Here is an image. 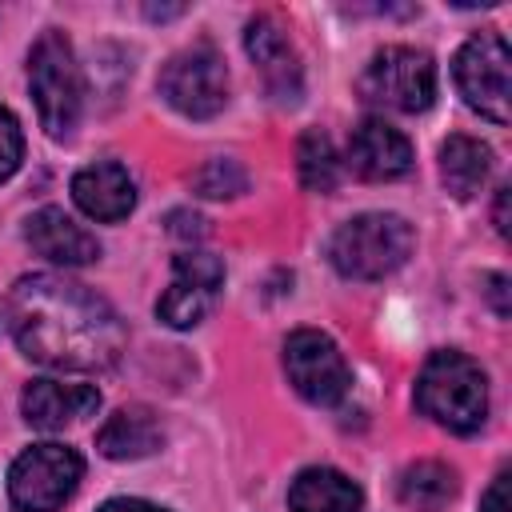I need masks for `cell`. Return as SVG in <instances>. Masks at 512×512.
I'll use <instances>...</instances> for the list:
<instances>
[{"label":"cell","instance_id":"8","mask_svg":"<svg viewBox=\"0 0 512 512\" xmlns=\"http://www.w3.org/2000/svg\"><path fill=\"white\" fill-rule=\"evenodd\" d=\"M160 96L188 120H208L228 104V68L212 44H192L176 52L156 80Z\"/></svg>","mask_w":512,"mask_h":512},{"label":"cell","instance_id":"4","mask_svg":"<svg viewBox=\"0 0 512 512\" xmlns=\"http://www.w3.org/2000/svg\"><path fill=\"white\" fill-rule=\"evenodd\" d=\"M28 88H32V100H36V112H40V124L48 128V136H56V140L68 136L80 120L84 84H80V68H76V56H72V44L64 40V32H44L32 44Z\"/></svg>","mask_w":512,"mask_h":512},{"label":"cell","instance_id":"2","mask_svg":"<svg viewBox=\"0 0 512 512\" xmlns=\"http://www.w3.org/2000/svg\"><path fill=\"white\" fill-rule=\"evenodd\" d=\"M416 404L452 432H476L488 416V380L472 356L432 352L416 380Z\"/></svg>","mask_w":512,"mask_h":512},{"label":"cell","instance_id":"5","mask_svg":"<svg viewBox=\"0 0 512 512\" xmlns=\"http://www.w3.org/2000/svg\"><path fill=\"white\" fill-rule=\"evenodd\" d=\"M360 96L392 112H424L436 96V64L420 48H380L360 76Z\"/></svg>","mask_w":512,"mask_h":512},{"label":"cell","instance_id":"22","mask_svg":"<svg viewBox=\"0 0 512 512\" xmlns=\"http://www.w3.org/2000/svg\"><path fill=\"white\" fill-rule=\"evenodd\" d=\"M20 156H24L20 124H16V116L8 108H0V180H8L20 168Z\"/></svg>","mask_w":512,"mask_h":512},{"label":"cell","instance_id":"24","mask_svg":"<svg viewBox=\"0 0 512 512\" xmlns=\"http://www.w3.org/2000/svg\"><path fill=\"white\" fill-rule=\"evenodd\" d=\"M96 512H168V508H156V504H148V500H132V496H120V500H108V504H100Z\"/></svg>","mask_w":512,"mask_h":512},{"label":"cell","instance_id":"14","mask_svg":"<svg viewBox=\"0 0 512 512\" xmlns=\"http://www.w3.org/2000/svg\"><path fill=\"white\" fill-rule=\"evenodd\" d=\"M20 408H24V420L32 428H64V424H76L84 416H92L100 408V392L92 384H72V380H32L20 396Z\"/></svg>","mask_w":512,"mask_h":512},{"label":"cell","instance_id":"23","mask_svg":"<svg viewBox=\"0 0 512 512\" xmlns=\"http://www.w3.org/2000/svg\"><path fill=\"white\" fill-rule=\"evenodd\" d=\"M480 512H512L508 508V472H496V480L480 496Z\"/></svg>","mask_w":512,"mask_h":512},{"label":"cell","instance_id":"10","mask_svg":"<svg viewBox=\"0 0 512 512\" xmlns=\"http://www.w3.org/2000/svg\"><path fill=\"white\" fill-rule=\"evenodd\" d=\"M224 284V264L212 252H180L172 260V284L156 300V316L172 328H192L200 324Z\"/></svg>","mask_w":512,"mask_h":512},{"label":"cell","instance_id":"18","mask_svg":"<svg viewBox=\"0 0 512 512\" xmlns=\"http://www.w3.org/2000/svg\"><path fill=\"white\" fill-rule=\"evenodd\" d=\"M492 172V152L488 144L472 140V136H448L440 144V180L456 200H468L472 192H480V184Z\"/></svg>","mask_w":512,"mask_h":512},{"label":"cell","instance_id":"1","mask_svg":"<svg viewBox=\"0 0 512 512\" xmlns=\"http://www.w3.org/2000/svg\"><path fill=\"white\" fill-rule=\"evenodd\" d=\"M12 340L36 364L64 372L112 368L124 348L120 316L92 288L64 276H24L4 304Z\"/></svg>","mask_w":512,"mask_h":512},{"label":"cell","instance_id":"19","mask_svg":"<svg viewBox=\"0 0 512 512\" xmlns=\"http://www.w3.org/2000/svg\"><path fill=\"white\" fill-rule=\"evenodd\" d=\"M456 496V472L440 460H416L400 472V500L416 512H436Z\"/></svg>","mask_w":512,"mask_h":512},{"label":"cell","instance_id":"25","mask_svg":"<svg viewBox=\"0 0 512 512\" xmlns=\"http://www.w3.org/2000/svg\"><path fill=\"white\" fill-rule=\"evenodd\" d=\"M200 224H204L200 216H188V212H172V232H176V236H192V240H196V236H204V228H200Z\"/></svg>","mask_w":512,"mask_h":512},{"label":"cell","instance_id":"15","mask_svg":"<svg viewBox=\"0 0 512 512\" xmlns=\"http://www.w3.org/2000/svg\"><path fill=\"white\" fill-rule=\"evenodd\" d=\"M72 200L80 204L84 216L116 224V220H124L132 212L136 184H132V176L120 164L104 160V164H88V168H80L72 176Z\"/></svg>","mask_w":512,"mask_h":512},{"label":"cell","instance_id":"26","mask_svg":"<svg viewBox=\"0 0 512 512\" xmlns=\"http://www.w3.org/2000/svg\"><path fill=\"white\" fill-rule=\"evenodd\" d=\"M508 192H512L508 184L496 188V232H500V236H508Z\"/></svg>","mask_w":512,"mask_h":512},{"label":"cell","instance_id":"21","mask_svg":"<svg viewBox=\"0 0 512 512\" xmlns=\"http://www.w3.org/2000/svg\"><path fill=\"white\" fill-rule=\"evenodd\" d=\"M192 188L200 192V196H208V200H224V196H240L244 188H248V176H244V168L236 164V160H208L196 176H192Z\"/></svg>","mask_w":512,"mask_h":512},{"label":"cell","instance_id":"9","mask_svg":"<svg viewBox=\"0 0 512 512\" xmlns=\"http://www.w3.org/2000/svg\"><path fill=\"white\" fill-rule=\"evenodd\" d=\"M284 372L304 400L324 404V408L340 404L352 384L340 348L332 344V336H324L316 328H300L284 340Z\"/></svg>","mask_w":512,"mask_h":512},{"label":"cell","instance_id":"12","mask_svg":"<svg viewBox=\"0 0 512 512\" xmlns=\"http://www.w3.org/2000/svg\"><path fill=\"white\" fill-rule=\"evenodd\" d=\"M348 168L360 180H396L412 168V144L384 120H364L348 136Z\"/></svg>","mask_w":512,"mask_h":512},{"label":"cell","instance_id":"16","mask_svg":"<svg viewBox=\"0 0 512 512\" xmlns=\"http://www.w3.org/2000/svg\"><path fill=\"white\" fill-rule=\"evenodd\" d=\"M364 496L356 480H348L336 468H304L288 488L292 512H360Z\"/></svg>","mask_w":512,"mask_h":512},{"label":"cell","instance_id":"20","mask_svg":"<svg viewBox=\"0 0 512 512\" xmlns=\"http://www.w3.org/2000/svg\"><path fill=\"white\" fill-rule=\"evenodd\" d=\"M296 168H300V184L308 192H332L340 184V156L328 140V132L308 128L296 144Z\"/></svg>","mask_w":512,"mask_h":512},{"label":"cell","instance_id":"7","mask_svg":"<svg viewBox=\"0 0 512 512\" xmlns=\"http://www.w3.org/2000/svg\"><path fill=\"white\" fill-rule=\"evenodd\" d=\"M84 460L68 444H32L8 472V496L20 512H56L80 484Z\"/></svg>","mask_w":512,"mask_h":512},{"label":"cell","instance_id":"6","mask_svg":"<svg viewBox=\"0 0 512 512\" xmlns=\"http://www.w3.org/2000/svg\"><path fill=\"white\" fill-rule=\"evenodd\" d=\"M512 52L500 32H476L456 52V88L464 104L492 124H508V100H512Z\"/></svg>","mask_w":512,"mask_h":512},{"label":"cell","instance_id":"27","mask_svg":"<svg viewBox=\"0 0 512 512\" xmlns=\"http://www.w3.org/2000/svg\"><path fill=\"white\" fill-rule=\"evenodd\" d=\"M504 288H508V280H504V276H492V280H488V296H492V304H496V316H508Z\"/></svg>","mask_w":512,"mask_h":512},{"label":"cell","instance_id":"3","mask_svg":"<svg viewBox=\"0 0 512 512\" xmlns=\"http://www.w3.org/2000/svg\"><path fill=\"white\" fill-rule=\"evenodd\" d=\"M412 224L392 212H364L344 220L328 240V260L348 280H380L412 252Z\"/></svg>","mask_w":512,"mask_h":512},{"label":"cell","instance_id":"13","mask_svg":"<svg viewBox=\"0 0 512 512\" xmlns=\"http://www.w3.org/2000/svg\"><path fill=\"white\" fill-rule=\"evenodd\" d=\"M24 240L32 252H40L52 264L76 268V264H92L100 256V244L88 228H80L64 208H40L28 216L24 224Z\"/></svg>","mask_w":512,"mask_h":512},{"label":"cell","instance_id":"17","mask_svg":"<svg viewBox=\"0 0 512 512\" xmlns=\"http://www.w3.org/2000/svg\"><path fill=\"white\" fill-rule=\"evenodd\" d=\"M164 444V432L148 408H120L108 416V424L96 432V448L108 460H140Z\"/></svg>","mask_w":512,"mask_h":512},{"label":"cell","instance_id":"11","mask_svg":"<svg viewBox=\"0 0 512 512\" xmlns=\"http://www.w3.org/2000/svg\"><path fill=\"white\" fill-rule=\"evenodd\" d=\"M244 48L252 56V64L260 68L264 76V88L272 92V100L280 104H296L300 88H304V76H300V60H296V48L292 40L284 36V28L272 20V16H252L248 28H244Z\"/></svg>","mask_w":512,"mask_h":512}]
</instances>
